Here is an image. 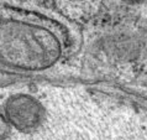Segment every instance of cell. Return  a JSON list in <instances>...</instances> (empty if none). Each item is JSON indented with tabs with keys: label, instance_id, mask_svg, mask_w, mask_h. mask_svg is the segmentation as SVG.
Returning <instances> with one entry per match:
<instances>
[{
	"label": "cell",
	"instance_id": "obj_1",
	"mask_svg": "<svg viewBox=\"0 0 147 140\" xmlns=\"http://www.w3.org/2000/svg\"><path fill=\"white\" fill-rule=\"evenodd\" d=\"M7 122L21 131H31L43 122L45 112L40 103L28 96H16L5 105Z\"/></svg>",
	"mask_w": 147,
	"mask_h": 140
},
{
	"label": "cell",
	"instance_id": "obj_2",
	"mask_svg": "<svg viewBox=\"0 0 147 140\" xmlns=\"http://www.w3.org/2000/svg\"><path fill=\"white\" fill-rule=\"evenodd\" d=\"M10 134V123L0 113V140H4Z\"/></svg>",
	"mask_w": 147,
	"mask_h": 140
}]
</instances>
